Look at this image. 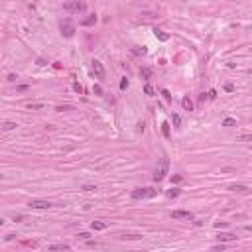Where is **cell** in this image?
<instances>
[{
  "label": "cell",
  "instance_id": "24",
  "mask_svg": "<svg viewBox=\"0 0 252 252\" xmlns=\"http://www.w3.org/2000/svg\"><path fill=\"white\" fill-rule=\"evenodd\" d=\"M179 195V189H169L167 191V197H177Z\"/></svg>",
  "mask_w": 252,
  "mask_h": 252
},
{
  "label": "cell",
  "instance_id": "23",
  "mask_svg": "<svg viewBox=\"0 0 252 252\" xmlns=\"http://www.w3.org/2000/svg\"><path fill=\"white\" fill-rule=\"evenodd\" d=\"M162 95H164V99H166L167 103L172 100V95H169V91H167V89H164V91H162Z\"/></svg>",
  "mask_w": 252,
  "mask_h": 252
},
{
  "label": "cell",
  "instance_id": "12",
  "mask_svg": "<svg viewBox=\"0 0 252 252\" xmlns=\"http://www.w3.org/2000/svg\"><path fill=\"white\" fill-rule=\"evenodd\" d=\"M140 77L142 79H152V69L150 67H142L140 69Z\"/></svg>",
  "mask_w": 252,
  "mask_h": 252
},
{
  "label": "cell",
  "instance_id": "13",
  "mask_svg": "<svg viewBox=\"0 0 252 252\" xmlns=\"http://www.w3.org/2000/svg\"><path fill=\"white\" fill-rule=\"evenodd\" d=\"M217 238H219L221 242H226V240H234L236 236H234V234H231V232H223V234H219Z\"/></svg>",
  "mask_w": 252,
  "mask_h": 252
},
{
  "label": "cell",
  "instance_id": "31",
  "mask_svg": "<svg viewBox=\"0 0 252 252\" xmlns=\"http://www.w3.org/2000/svg\"><path fill=\"white\" fill-rule=\"evenodd\" d=\"M16 91H18V93H24V91H28V85H20Z\"/></svg>",
  "mask_w": 252,
  "mask_h": 252
},
{
  "label": "cell",
  "instance_id": "22",
  "mask_svg": "<svg viewBox=\"0 0 252 252\" xmlns=\"http://www.w3.org/2000/svg\"><path fill=\"white\" fill-rule=\"evenodd\" d=\"M234 124H236V120L234 118H225L223 120V126H234Z\"/></svg>",
  "mask_w": 252,
  "mask_h": 252
},
{
  "label": "cell",
  "instance_id": "32",
  "mask_svg": "<svg viewBox=\"0 0 252 252\" xmlns=\"http://www.w3.org/2000/svg\"><path fill=\"white\" fill-rule=\"evenodd\" d=\"M93 91H95V93H97V95H103V89H100L99 85H95V87H93Z\"/></svg>",
  "mask_w": 252,
  "mask_h": 252
},
{
  "label": "cell",
  "instance_id": "8",
  "mask_svg": "<svg viewBox=\"0 0 252 252\" xmlns=\"http://www.w3.org/2000/svg\"><path fill=\"white\" fill-rule=\"evenodd\" d=\"M97 24V14H91L89 18H85V20L81 22V26H85V28H89V26H95Z\"/></svg>",
  "mask_w": 252,
  "mask_h": 252
},
{
  "label": "cell",
  "instance_id": "1",
  "mask_svg": "<svg viewBox=\"0 0 252 252\" xmlns=\"http://www.w3.org/2000/svg\"><path fill=\"white\" fill-rule=\"evenodd\" d=\"M63 10H65L67 14H79L85 10V2H79V0H69V2H65L63 4Z\"/></svg>",
  "mask_w": 252,
  "mask_h": 252
},
{
  "label": "cell",
  "instance_id": "6",
  "mask_svg": "<svg viewBox=\"0 0 252 252\" xmlns=\"http://www.w3.org/2000/svg\"><path fill=\"white\" fill-rule=\"evenodd\" d=\"M172 219H175V221H193V213H189V211H172Z\"/></svg>",
  "mask_w": 252,
  "mask_h": 252
},
{
  "label": "cell",
  "instance_id": "10",
  "mask_svg": "<svg viewBox=\"0 0 252 252\" xmlns=\"http://www.w3.org/2000/svg\"><path fill=\"white\" fill-rule=\"evenodd\" d=\"M91 229H93V231H105L106 223H103V221H93V223H91Z\"/></svg>",
  "mask_w": 252,
  "mask_h": 252
},
{
  "label": "cell",
  "instance_id": "2",
  "mask_svg": "<svg viewBox=\"0 0 252 252\" xmlns=\"http://www.w3.org/2000/svg\"><path fill=\"white\" fill-rule=\"evenodd\" d=\"M167 169H169V159L164 156V158H162V162H159V167L156 169V173H154V181H162V179L166 177Z\"/></svg>",
  "mask_w": 252,
  "mask_h": 252
},
{
  "label": "cell",
  "instance_id": "25",
  "mask_svg": "<svg viewBox=\"0 0 252 252\" xmlns=\"http://www.w3.org/2000/svg\"><path fill=\"white\" fill-rule=\"evenodd\" d=\"M144 93H146V95H154V87L152 85H146V87H144Z\"/></svg>",
  "mask_w": 252,
  "mask_h": 252
},
{
  "label": "cell",
  "instance_id": "36",
  "mask_svg": "<svg viewBox=\"0 0 252 252\" xmlns=\"http://www.w3.org/2000/svg\"><path fill=\"white\" fill-rule=\"evenodd\" d=\"M2 225H4V221H2V219H0V226H2Z\"/></svg>",
  "mask_w": 252,
  "mask_h": 252
},
{
  "label": "cell",
  "instance_id": "17",
  "mask_svg": "<svg viewBox=\"0 0 252 252\" xmlns=\"http://www.w3.org/2000/svg\"><path fill=\"white\" fill-rule=\"evenodd\" d=\"M229 189H232V191H240V193H246V191H248V187H246V185H231Z\"/></svg>",
  "mask_w": 252,
  "mask_h": 252
},
{
  "label": "cell",
  "instance_id": "7",
  "mask_svg": "<svg viewBox=\"0 0 252 252\" xmlns=\"http://www.w3.org/2000/svg\"><path fill=\"white\" fill-rule=\"evenodd\" d=\"M30 207H32V209H49V207H53V205L46 199H32L30 201Z\"/></svg>",
  "mask_w": 252,
  "mask_h": 252
},
{
  "label": "cell",
  "instance_id": "30",
  "mask_svg": "<svg viewBox=\"0 0 252 252\" xmlns=\"http://www.w3.org/2000/svg\"><path fill=\"white\" fill-rule=\"evenodd\" d=\"M95 189H97L95 185H83V191H95Z\"/></svg>",
  "mask_w": 252,
  "mask_h": 252
},
{
  "label": "cell",
  "instance_id": "5",
  "mask_svg": "<svg viewBox=\"0 0 252 252\" xmlns=\"http://www.w3.org/2000/svg\"><path fill=\"white\" fill-rule=\"evenodd\" d=\"M91 69H93V73L97 75V79H105V77H106L105 67H103V63H100L99 59H93V61H91Z\"/></svg>",
  "mask_w": 252,
  "mask_h": 252
},
{
  "label": "cell",
  "instance_id": "35",
  "mask_svg": "<svg viewBox=\"0 0 252 252\" xmlns=\"http://www.w3.org/2000/svg\"><path fill=\"white\" fill-rule=\"evenodd\" d=\"M209 97H211V99H215V97H217V91H213V89H211V91H209Z\"/></svg>",
  "mask_w": 252,
  "mask_h": 252
},
{
  "label": "cell",
  "instance_id": "3",
  "mask_svg": "<svg viewBox=\"0 0 252 252\" xmlns=\"http://www.w3.org/2000/svg\"><path fill=\"white\" fill-rule=\"evenodd\" d=\"M158 191L152 187H142V189H134L132 191V199H144V197H156Z\"/></svg>",
  "mask_w": 252,
  "mask_h": 252
},
{
  "label": "cell",
  "instance_id": "4",
  "mask_svg": "<svg viewBox=\"0 0 252 252\" xmlns=\"http://www.w3.org/2000/svg\"><path fill=\"white\" fill-rule=\"evenodd\" d=\"M61 36L63 38H73L75 36V26L69 18H65V20L61 22Z\"/></svg>",
  "mask_w": 252,
  "mask_h": 252
},
{
  "label": "cell",
  "instance_id": "33",
  "mask_svg": "<svg viewBox=\"0 0 252 252\" xmlns=\"http://www.w3.org/2000/svg\"><path fill=\"white\" fill-rule=\"evenodd\" d=\"M14 221H16V223H20V221H24V215H16V217H14Z\"/></svg>",
  "mask_w": 252,
  "mask_h": 252
},
{
  "label": "cell",
  "instance_id": "18",
  "mask_svg": "<svg viewBox=\"0 0 252 252\" xmlns=\"http://www.w3.org/2000/svg\"><path fill=\"white\" fill-rule=\"evenodd\" d=\"M162 134H164L166 138H169V124H167V122H162Z\"/></svg>",
  "mask_w": 252,
  "mask_h": 252
},
{
  "label": "cell",
  "instance_id": "29",
  "mask_svg": "<svg viewBox=\"0 0 252 252\" xmlns=\"http://www.w3.org/2000/svg\"><path fill=\"white\" fill-rule=\"evenodd\" d=\"M73 89H75V91H77V93H79V95L83 93V87H81L79 83H75V85H73Z\"/></svg>",
  "mask_w": 252,
  "mask_h": 252
},
{
  "label": "cell",
  "instance_id": "26",
  "mask_svg": "<svg viewBox=\"0 0 252 252\" xmlns=\"http://www.w3.org/2000/svg\"><path fill=\"white\" fill-rule=\"evenodd\" d=\"M77 236H79V238H83V240H89V236H91V234H89V232H79Z\"/></svg>",
  "mask_w": 252,
  "mask_h": 252
},
{
  "label": "cell",
  "instance_id": "34",
  "mask_svg": "<svg viewBox=\"0 0 252 252\" xmlns=\"http://www.w3.org/2000/svg\"><path fill=\"white\" fill-rule=\"evenodd\" d=\"M172 181H175V183H179V181H181V175H173V177H172Z\"/></svg>",
  "mask_w": 252,
  "mask_h": 252
},
{
  "label": "cell",
  "instance_id": "21",
  "mask_svg": "<svg viewBox=\"0 0 252 252\" xmlns=\"http://www.w3.org/2000/svg\"><path fill=\"white\" fill-rule=\"evenodd\" d=\"M146 51H148L146 47H134L132 49V53H136V55H146Z\"/></svg>",
  "mask_w": 252,
  "mask_h": 252
},
{
  "label": "cell",
  "instance_id": "20",
  "mask_svg": "<svg viewBox=\"0 0 252 252\" xmlns=\"http://www.w3.org/2000/svg\"><path fill=\"white\" fill-rule=\"evenodd\" d=\"M71 108H73L71 105H59V106H55V110H57V112H65V110H71Z\"/></svg>",
  "mask_w": 252,
  "mask_h": 252
},
{
  "label": "cell",
  "instance_id": "15",
  "mask_svg": "<svg viewBox=\"0 0 252 252\" xmlns=\"http://www.w3.org/2000/svg\"><path fill=\"white\" fill-rule=\"evenodd\" d=\"M16 122H2V124H0V128H2V130H14V128H16Z\"/></svg>",
  "mask_w": 252,
  "mask_h": 252
},
{
  "label": "cell",
  "instance_id": "16",
  "mask_svg": "<svg viewBox=\"0 0 252 252\" xmlns=\"http://www.w3.org/2000/svg\"><path fill=\"white\" fill-rule=\"evenodd\" d=\"M49 250H69V244H51Z\"/></svg>",
  "mask_w": 252,
  "mask_h": 252
},
{
  "label": "cell",
  "instance_id": "28",
  "mask_svg": "<svg viewBox=\"0 0 252 252\" xmlns=\"http://www.w3.org/2000/svg\"><path fill=\"white\" fill-rule=\"evenodd\" d=\"M126 87H128V79H126V77H124V79L120 81V89H122V91H124Z\"/></svg>",
  "mask_w": 252,
  "mask_h": 252
},
{
  "label": "cell",
  "instance_id": "19",
  "mask_svg": "<svg viewBox=\"0 0 252 252\" xmlns=\"http://www.w3.org/2000/svg\"><path fill=\"white\" fill-rule=\"evenodd\" d=\"M172 120H173V126H181V116H179L177 112L172 114Z\"/></svg>",
  "mask_w": 252,
  "mask_h": 252
},
{
  "label": "cell",
  "instance_id": "14",
  "mask_svg": "<svg viewBox=\"0 0 252 252\" xmlns=\"http://www.w3.org/2000/svg\"><path fill=\"white\" fill-rule=\"evenodd\" d=\"M26 108H28V110H41L43 105H41V103H28Z\"/></svg>",
  "mask_w": 252,
  "mask_h": 252
},
{
  "label": "cell",
  "instance_id": "11",
  "mask_svg": "<svg viewBox=\"0 0 252 252\" xmlns=\"http://www.w3.org/2000/svg\"><path fill=\"white\" fill-rule=\"evenodd\" d=\"M181 106H183L185 110H189V112H191V110H193V103H191V99H189V97H183V99H181Z\"/></svg>",
  "mask_w": 252,
  "mask_h": 252
},
{
  "label": "cell",
  "instance_id": "9",
  "mask_svg": "<svg viewBox=\"0 0 252 252\" xmlns=\"http://www.w3.org/2000/svg\"><path fill=\"white\" fill-rule=\"evenodd\" d=\"M154 36H156V38H158V40H162V41H167V40H169V33H166V32H162V30H158V28H156V30H154Z\"/></svg>",
  "mask_w": 252,
  "mask_h": 252
},
{
  "label": "cell",
  "instance_id": "27",
  "mask_svg": "<svg viewBox=\"0 0 252 252\" xmlns=\"http://www.w3.org/2000/svg\"><path fill=\"white\" fill-rule=\"evenodd\" d=\"M225 91H226V93H232V91H234V85H231V83H226V85H225Z\"/></svg>",
  "mask_w": 252,
  "mask_h": 252
},
{
  "label": "cell",
  "instance_id": "37",
  "mask_svg": "<svg viewBox=\"0 0 252 252\" xmlns=\"http://www.w3.org/2000/svg\"><path fill=\"white\" fill-rule=\"evenodd\" d=\"M2 177H4V175H2V173H0V179H2Z\"/></svg>",
  "mask_w": 252,
  "mask_h": 252
}]
</instances>
